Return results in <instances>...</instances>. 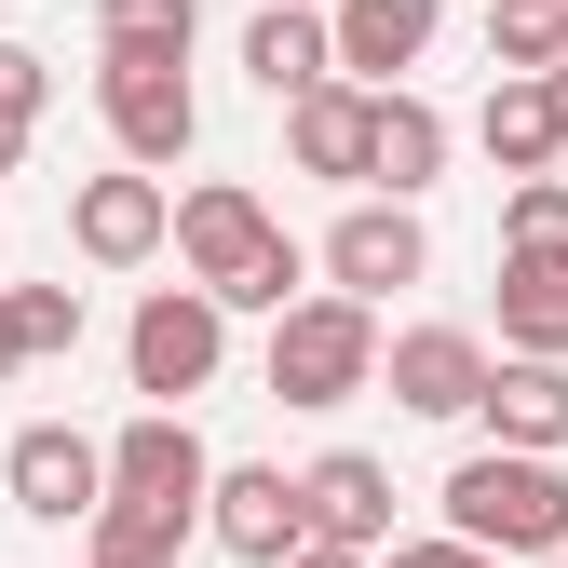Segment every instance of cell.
Masks as SVG:
<instances>
[{
	"label": "cell",
	"instance_id": "1",
	"mask_svg": "<svg viewBox=\"0 0 568 568\" xmlns=\"http://www.w3.org/2000/svg\"><path fill=\"white\" fill-rule=\"evenodd\" d=\"M271 393H284V406H352V393H379V312L338 298V284H298V298L271 312Z\"/></svg>",
	"mask_w": 568,
	"mask_h": 568
},
{
	"label": "cell",
	"instance_id": "2",
	"mask_svg": "<svg viewBox=\"0 0 568 568\" xmlns=\"http://www.w3.org/2000/svg\"><path fill=\"white\" fill-rule=\"evenodd\" d=\"M447 528L460 541H487V555H555L568 541V474L541 460V447H474L460 474H447Z\"/></svg>",
	"mask_w": 568,
	"mask_h": 568
},
{
	"label": "cell",
	"instance_id": "3",
	"mask_svg": "<svg viewBox=\"0 0 568 568\" xmlns=\"http://www.w3.org/2000/svg\"><path fill=\"white\" fill-rule=\"evenodd\" d=\"M95 109H109V135H122V163H190V135H203L190 54H163V41H109V54H95Z\"/></svg>",
	"mask_w": 568,
	"mask_h": 568
},
{
	"label": "cell",
	"instance_id": "4",
	"mask_svg": "<svg viewBox=\"0 0 568 568\" xmlns=\"http://www.w3.org/2000/svg\"><path fill=\"white\" fill-rule=\"evenodd\" d=\"M122 366H135V393H150V406L217 393V366H231V312L203 298V284H150V298H135V325H122Z\"/></svg>",
	"mask_w": 568,
	"mask_h": 568
},
{
	"label": "cell",
	"instance_id": "5",
	"mask_svg": "<svg viewBox=\"0 0 568 568\" xmlns=\"http://www.w3.org/2000/svg\"><path fill=\"white\" fill-rule=\"evenodd\" d=\"M271 231H284V217H271L244 176H203V190H176V217H163V244L190 257V284H203V298H231V284L271 257Z\"/></svg>",
	"mask_w": 568,
	"mask_h": 568
},
{
	"label": "cell",
	"instance_id": "6",
	"mask_svg": "<svg viewBox=\"0 0 568 568\" xmlns=\"http://www.w3.org/2000/svg\"><path fill=\"white\" fill-rule=\"evenodd\" d=\"M0 487H14V515L82 528V515L109 501V447H95V434H68V419H28V434L0 447Z\"/></svg>",
	"mask_w": 568,
	"mask_h": 568
},
{
	"label": "cell",
	"instance_id": "7",
	"mask_svg": "<svg viewBox=\"0 0 568 568\" xmlns=\"http://www.w3.org/2000/svg\"><path fill=\"white\" fill-rule=\"evenodd\" d=\"M419 271H434V231H419V203H393V190H366V203L325 231V284L366 298V312L393 298V284H419Z\"/></svg>",
	"mask_w": 568,
	"mask_h": 568
},
{
	"label": "cell",
	"instance_id": "8",
	"mask_svg": "<svg viewBox=\"0 0 568 568\" xmlns=\"http://www.w3.org/2000/svg\"><path fill=\"white\" fill-rule=\"evenodd\" d=\"M203 528H217L244 568H284L312 541V515H298V474L284 460H231V474H203Z\"/></svg>",
	"mask_w": 568,
	"mask_h": 568
},
{
	"label": "cell",
	"instance_id": "9",
	"mask_svg": "<svg viewBox=\"0 0 568 568\" xmlns=\"http://www.w3.org/2000/svg\"><path fill=\"white\" fill-rule=\"evenodd\" d=\"M379 393H393L406 419H474L487 338H474V325H406V338H379Z\"/></svg>",
	"mask_w": 568,
	"mask_h": 568
},
{
	"label": "cell",
	"instance_id": "10",
	"mask_svg": "<svg viewBox=\"0 0 568 568\" xmlns=\"http://www.w3.org/2000/svg\"><path fill=\"white\" fill-rule=\"evenodd\" d=\"M163 217H176V190H163L150 163H122V176H82V190H68V244H82L95 271L163 257Z\"/></svg>",
	"mask_w": 568,
	"mask_h": 568
},
{
	"label": "cell",
	"instance_id": "11",
	"mask_svg": "<svg viewBox=\"0 0 568 568\" xmlns=\"http://www.w3.org/2000/svg\"><path fill=\"white\" fill-rule=\"evenodd\" d=\"M434 14L447 0H325V68L338 82H406L434 54Z\"/></svg>",
	"mask_w": 568,
	"mask_h": 568
},
{
	"label": "cell",
	"instance_id": "12",
	"mask_svg": "<svg viewBox=\"0 0 568 568\" xmlns=\"http://www.w3.org/2000/svg\"><path fill=\"white\" fill-rule=\"evenodd\" d=\"M366 95H379V82H338V68H325V82H298V95H284V163L366 190Z\"/></svg>",
	"mask_w": 568,
	"mask_h": 568
},
{
	"label": "cell",
	"instance_id": "13",
	"mask_svg": "<svg viewBox=\"0 0 568 568\" xmlns=\"http://www.w3.org/2000/svg\"><path fill=\"white\" fill-rule=\"evenodd\" d=\"M474 419H487V447H568V366L555 352H487V393H474Z\"/></svg>",
	"mask_w": 568,
	"mask_h": 568
},
{
	"label": "cell",
	"instance_id": "14",
	"mask_svg": "<svg viewBox=\"0 0 568 568\" xmlns=\"http://www.w3.org/2000/svg\"><path fill=\"white\" fill-rule=\"evenodd\" d=\"M434 176H447V109H434V95H406V82H379V95H366V190L419 203Z\"/></svg>",
	"mask_w": 568,
	"mask_h": 568
},
{
	"label": "cell",
	"instance_id": "15",
	"mask_svg": "<svg viewBox=\"0 0 568 568\" xmlns=\"http://www.w3.org/2000/svg\"><path fill=\"white\" fill-rule=\"evenodd\" d=\"M203 541V501H150V487H109L82 515V568H176Z\"/></svg>",
	"mask_w": 568,
	"mask_h": 568
},
{
	"label": "cell",
	"instance_id": "16",
	"mask_svg": "<svg viewBox=\"0 0 568 568\" xmlns=\"http://www.w3.org/2000/svg\"><path fill=\"white\" fill-rule=\"evenodd\" d=\"M298 515H312V541H393V460H366V447H325L312 474H298Z\"/></svg>",
	"mask_w": 568,
	"mask_h": 568
},
{
	"label": "cell",
	"instance_id": "17",
	"mask_svg": "<svg viewBox=\"0 0 568 568\" xmlns=\"http://www.w3.org/2000/svg\"><path fill=\"white\" fill-rule=\"evenodd\" d=\"M203 434H190V406H135L122 434H109V487H150V501H203Z\"/></svg>",
	"mask_w": 568,
	"mask_h": 568
},
{
	"label": "cell",
	"instance_id": "18",
	"mask_svg": "<svg viewBox=\"0 0 568 568\" xmlns=\"http://www.w3.org/2000/svg\"><path fill=\"white\" fill-rule=\"evenodd\" d=\"M474 135H487V163H501V176H541V163L568 150V122H555V95H541V68H501V82H487V109H474Z\"/></svg>",
	"mask_w": 568,
	"mask_h": 568
},
{
	"label": "cell",
	"instance_id": "19",
	"mask_svg": "<svg viewBox=\"0 0 568 568\" xmlns=\"http://www.w3.org/2000/svg\"><path fill=\"white\" fill-rule=\"evenodd\" d=\"M244 82L284 109V95H298V82H325V14H312V0H271V14L244 28Z\"/></svg>",
	"mask_w": 568,
	"mask_h": 568
},
{
	"label": "cell",
	"instance_id": "20",
	"mask_svg": "<svg viewBox=\"0 0 568 568\" xmlns=\"http://www.w3.org/2000/svg\"><path fill=\"white\" fill-rule=\"evenodd\" d=\"M501 352H555V366H568V271L501 257Z\"/></svg>",
	"mask_w": 568,
	"mask_h": 568
},
{
	"label": "cell",
	"instance_id": "21",
	"mask_svg": "<svg viewBox=\"0 0 568 568\" xmlns=\"http://www.w3.org/2000/svg\"><path fill=\"white\" fill-rule=\"evenodd\" d=\"M501 257L568 271V176H555V163H541V176H515V203H501Z\"/></svg>",
	"mask_w": 568,
	"mask_h": 568
},
{
	"label": "cell",
	"instance_id": "22",
	"mask_svg": "<svg viewBox=\"0 0 568 568\" xmlns=\"http://www.w3.org/2000/svg\"><path fill=\"white\" fill-rule=\"evenodd\" d=\"M568 54V0H487V68H555Z\"/></svg>",
	"mask_w": 568,
	"mask_h": 568
},
{
	"label": "cell",
	"instance_id": "23",
	"mask_svg": "<svg viewBox=\"0 0 568 568\" xmlns=\"http://www.w3.org/2000/svg\"><path fill=\"white\" fill-rule=\"evenodd\" d=\"M0 312H14V352H82V284H0Z\"/></svg>",
	"mask_w": 568,
	"mask_h": 568
},
{
	"label": "cell",
	"instance_id": "24",
	"mask_svg": "<svg viewBox=\"0 0 568 568\" xmlns=\"http://www.w3.org/2000/svg\"><path fill=\"white\" fill-rule=\"evenodd\" d=\"M95 28H109V41H163V54H190L203 0H95Z\"/></svg>",
	"mask_w": 568,
	"mask_h": 568
},
{
	"label": "cell",
	"instance_id": "25",
	"mask_svg": "<svg viewBox=\"0 0 568 568\" xmlns=\"http://www.w3.org/2000/svg\"><path fill=\"white\" fill-rule=\"evenodd\" d=\"M298 284H312V257H298V244H284V231H271V257H257V271L231 284V298H217V312H284V298H298Z\"/></svg>",
	"mask_w": 568,
	"mask_h": 568
},
{
	"label": "cell",
	"instance_id": "26",
	"mask_svg": "<svg viewBox=\"0 0 568 568\" xmlns=\"http://www.w3.org/2000/svg\"><path fill=\"white\" fill-rule=\"evenodd\" d=\"M0 109H28V122H41V109H54V68H41V54H28V41H0Z\"/></svg>",
	"mask_w": 568,
	"mask_h": 568
},
{
	"label": "cell",
	"instance_id": "27",
	"mask_svg": "<svg viewBox=\"0 0 568 568\" xmlns=\"http://www.w3.org/2000/svg\"><path fill=\"white\" fill-rule=\"evenodd\" d=\"M393 568H501V555L460 541V528H434V541H393Z\"/></svg>",
	"mask_w": 568,
	"mask_h": 568
},
{
	"label": "cell",
	"instance_id": "28",
	"mask_svg": "<svg viewBox=\"0 0 568 568\" xmlns=\"http://www.w3.org/2000/svg\"><path fill=\"white\" fill-rule=\"evenodd\" d=\"M284 568H379V555H366V541H298Z\"/></svg>",
	"mask_w": 568,
	"mask_h": 568
},
{
	"label": "cell",
	"instance_id": "29",
	"mask_svg": "<svg viewBox=\"0 0 568 568\" xmlns=\"http://www.w3.org/2000/svg\"><path fill=\"white\" fill-rule=\"evenodd\" d=\"M28 163V109H0V176H14Z\"/></svg>",
	"mask_w": 568,
	"mask_h": 568
},
{
	"label": "cell",
	"instance_id": "30",
	"mask_svg": "<svg viewBox=\"0 0 568 568\" xmlns=\"http://www.w3.org/2000/svg\"><path fill=\"white\" fill-rule=\"evenodd\" d=\"M14 366H28V352H14V312H0V379H14Z\"/></svg>",
	"mask_w": 568,
	"mask_h": 568
},
{
	"label": "cell",
	"instance_id": "31",
	"mask_svg": "<svg viewBox=\"0 0 568 568\" xmlns=\"http://www.w3.org/2000/svg\"><path fill=\"white\" fill-rule=\"evenodd\" d=\"M555 568H568V541H555Z\"/></svg>",
	"mask_w": 568,
	"mask_h": 568
},
{
	"label": "cell",
	"instance_id": "32",
	"mask_svg": "<svg viewBox=\"0 0 568 568\" xmlns=\"http://www.w3.org/2000/svg\"><path fill=\"white\" fill-rule=\"evenodd\" d=\"M312 14H325V0H312Z\"/></svg>",
	"mask_w": 568,
	"mask_h": 568
}]
</instances>
